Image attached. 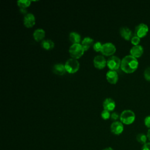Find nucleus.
<instances>
[{
    "instance_id": "9d476101",
    "label": "nucleus",
    "mask_w": 150,
    "mask_h": 150,
    "mask_svg": "<svg viewBox=\"0 0 150 150\" xmlns=\"http://www.w3.org/2000/svg\"><path fill=\"white\" fill-rule=\"evenodd\" d=\"M35 16L32 13H27L23 17V24L26 28H32L35 24Z\"/></svg>"
},
{
    "instance_id": "bb28decb",
    "label": "nucleus",
    "mask_w": 150,
    "mask_h": 150,
    "mask_svg": "<svg viewBox=\"0 0 150 150\" xmlns=\"http://www.w3.org/2000/svg\"><path fill=\"white\" fill-rule=\"evenodd\" d=\"M119 115L117 112H113L111 114L110 118L113 120H117L119 118Z\"/></svg>"
},
{
    "instance_id": "20e7f679",
    "label": "nucleus",
    "mask_w": 150,
    "mask_h": 150,
    "mask_svg": "<svg viewBox=\"0 0 150 150\" xmlns=\"http://www.w3.org/2000/svg\"><path fill=\"white\" fill-rule=\"evenodd\" d=\"M64 66L66 71L71 74L76 73L80 68V63L79 61L73 58L69 59L66 61Z\"/></svg>"
},
{
    "instance_id": "f8f14e48",
    "label": "nucleus",
    "mask_w": 150,
    "mask_h": 150,
    "mask_svg": "<svg viewBox=\"0 0 150 150\" xmlns=\"http://www.w3.org/2000/svg\"><path fill=\"white\" fill-rule=\"evenodd\" d=\"M143 53H144V48L140 45L133 46L130 49V54L135 57V58L141 57L143 54Z\"/></svg>"
},
{
    "instance_id": "4468645a",
    "label": "nucleus",
    "mask_w": 150,
    "mask_h": 150,
    "mask_svg": "<svg viewBox=\"0 0 150 150\" xmlns=\"http://www.w3.org/2000/svg\"><path fill=\"white\" fill-rule=\"evenodd\" d=\"M120 33L121 36L125 40H130L132 36V30L127 26H122L120 29Z\"/></svg>"
},
{
    "instance_id": "a211bd4d",
    "label": "nucleus",
    "mask_w": 150,
    "mask_h": 150,
    "mask_svg": "<svg viewBox=\"0 0 150 150\" xmlns=\"http://www.w3.org/2000/svg\"><path fill=\"white\" fill-rule=\"evenodd\" d=\"M69 40L72 42L73 44L74 43H79L81 40V36L79 33L76 32H71L69 33Z\"/></svg>"
},
{
    "instance_id": "9b49d317",
    "label": "nucleus",
    "mask_w": 150,
    "mask_h": 150,
    "mask_svg": "<svg viewBox=\"0 0 150 150\" xmlns=\"http://www.w3.org/2000/svg\"><path fill=\"white\" fill-rule=\"evenodd\" d=\"M106 79L108 83L112 84H116L118 80V75L115 70H110L106 73Z\"/></svg>"
},
{
    "instance_id": "6ab92c4d",
    "label": "nucleus",
    "mask_w": 150,
    "mask_h": 150,
    "mask_svg": "<svg viewBox=\"0 0 150 150\" xmlns=\"http://www.w3.org/2000/svg\"><path fill=\"white\" fill-rule=\"evenodd\" d=\"M41 46L46 50H50L54 47V43L50 39H46L42 41Z\"/></svg>"
},
{
    "instance_id": "423d86ee",
    "label": "nucleus",
    "mask_w": 150,
    "mask_h": 150,
    "mask_svg": "<svg viewBox=\"0 0 150 150\" xmlns=\"http://www.w3.org/2000/svg\"><path fill=\"white\" fill-rule=\"evenodd\" d=\"M116 51L115 46L111 43L107 42L102 45V47L101 49V53L105 56H112Z\"/></svg>"
},
{
    "instance_id": "1a4fd4ad",
    "label": "nucleus",
    "mask_w": 150,
    "mask_h": 150,
    "mask_svg": "<svg viewBox=\"0 0 150 150\" xmlns=\"http://www.w3.org/2000/svg\"><path fill=\"white\" fill-rule=\"evenodd\" d=\"M110 129L111 132L114 134L120 135L122 132L124 130L123 124L121 121H115L111 124Z\"/></svg>"
},
{
    "instance_id": "a878e982",
    "label": "nucleus",
    "mask_w": 150,
    "mask_h": 150,
    "mask_svg": "<svg viewBox=\"0 0 150 150\" xmlns=\"http://www.w3.org/2000/svg\"><path fill=\"white\" fill-rule=\"evenodd\" d=\"M144 124L145 126L150 129V115L146 116L144 119Z\"/></svg>"
},
{
    "instance_id": "412c9836",
    "label": "nucleus",
    "mask_w": 150,
    "mask_h": 150,
    "mask_svg": "<svg viewBox=\"0 0 150 150\" xmlns=\"http://www.w3.org/2000/svg\"><path fill=\"white\" fill-rule=\"evenodd\" d=\"M31 1L29 0H18L17 1L18 5L21 8H26L30 6Z\"/></svg>"
},
{
    "instance_id": "f3484780",
    "label": "nucleus",
    "mask_w": 150,
    "mask_h": 150,
    "mask_svg": "<svg viewBox=\"0 0 150 150\" xmlns=\"http://www.w3.org/2000/svg\"><path fill=\"white\" fill-rule=\"evenodd\" d=\"M93 43L94 40L92 38L90 37H86L83 39L81 42V45L86 51L87 50L93 45Z\"/></svg>"
},
{
    "instance_id": "4be33fe9",
    "label": "nucleus",
    "mask_w": 150,
    "mask_h": 150,
    "mask_svg": "<svg viewBox=\"0 0 150 150\" xmlns=\"http://www.w3.org/2000/svg\"><path fill=\"white\" fill-rule=\"evenodd\" d=\"M110 115L111 114L110 113V111L106 110H104L101 111V117L103 120H108L110 118Z\"/></svg>"
},
{
    "instance_id": "5701e85b",
    "label": "nucleus",
    "mask_w": 150,
    "mask_h": 150,
    "mask_svg": "<svg viewBox=\"0 0 150 150\" xmlns=\"http://www.w3.org/2000/svg\"><path fill=\"white\" fill-rule=\"evenodd\" d=\"M144 76L146 80L150 81V66L146 67L145 68L144 71Z\"/></svg>"
},
{
    "instance_id": "c756f323",
    "label": "nucleus",
    "mask_w": 150,
    "mask_h": 150,
    "mask_svg": "<svg viewBox=\"0 0 150 150\" xmlns=\"http://www.w3.org/2000/svg\"><path fill=\"white\" fill-rule=\"evenodd\" d=\"M146 136L148 138V139H149L150 141V129H149L147 131V134H146Z\"/></svg>"
},
{
    "instance_id": "b1692460",
    "label": "nucleus",
    "mask_w": 150,
    "mask_h": 150,
    "mask_svg": "<svg viewBox=\"0 0 150 150\" xmlns=\"http://www.w3.org/2000/svg\"><path fill=\"white\" fill-rule=\"evenodd\" d=\"M140 39L139 37L134 35L132 37V38L131 39V43L132 45H134V46L135 45H139V43L140 42Z\"/></svg>"
},
{
    "instance_id": "393cba45",
    "label": "nucleus",
    "mask_w": 150,
    "mask_h": 150,
    "mask_svg": "<svg viewBox=\"0 0 150 150\" xmlns=\"http://www.w3.org/2000/svg\"><path fill=\"white\" fill-rule=\"evenodd\" d=\"M103 44L100 42H97L93 45V49L96 52H100Z\"/></svg>"
},
{
    "instance_id": "2eb2a0df",
    "label": "nucleus",
    "mask_w": 150,
    "mask_h": 150,
    "mask_svg": "<svg viewBox=\"0 0 150 150\" xmlns=\"http://www.w3.org/2000/svg\"><path fill=\"white\" fill-rule=\"evenodd\" d=\"M53 72L59 76H63L66 71L65 66L62 63H56L53 65L52 68Z\"/></svg>"
},
{
    "instance_id": "ddd939ff",
    "label": "nucleus",
    "mask_w": 150,
    "mask_h": 150,
    "mask_svg": "<svg viewBox=\"0 0 150 150\" xmlns=\"http://www.w3.org/2000/svg\"><path fill=\"white\" fill-rule=\"evenodd\" d=\"M103 106L104 110H106L108 111H112L115 107V103L112 98H106L103 103Z\"/></svg>"
},
{
    "instance_id": "7c9ffc66",
    "label": "nucleus",
    "mask_w": 150,
    "mask_h": 150,
    "mask_svg": "<svg viewBox=\"0 0 150 150\" xmlns=\"http://www.w3.org/2000/svg\"><path fill=\"white\" fill-rule=\"evenodd\" d=\"M103 150H114V149L111 147H107V148H105V149H104Z\"/></svg>"
},
{
    "instance_id": "f03ea898",
    "label": "nucleus",
    "mask_w": 150,
    "mask_h": 150,
    "mask_svg": "<svg viewBox=\"0 0 150 150\" xmlns=\"http://www.w3.org/2000/svg\"><path fill=\"white\" fill-rule=\"evenodd\" d=\"M84 49L81 44L74 43L72 44L69 49V52L71 58L77 59L80 58L84 53Z\"/></svg>"
},
{
    "instance_id": "dca6fc26",
    "label": "nucleus",
    "mask_w": 150,
    "mask_h": 150,
    "mask_svg": "<svg viewBox=\"0 0 150 150\" xmlns=\"http://www.w3.org/2000/svg\"><path fill=\"white\" fill-rule=\"evenodd\" d=\"M33 36L34 39L37 41H40L42 40L45 36V31L41 28L37 29L35 30L33 33Z\"/></svg>"
},
{
    "instance_id": "0eeeda50",
    "label": "nucleus",
    "mask_w": 150,
    "mask_h": 150,
    "mask_svg": "<svg viewBox=\"0 0 150 150\" xmlns=\"http://www.w3.org/2000/svg\"><path fill=\"white\" fill-rule=\"evenodd\" d=\"M148 30L149 28L146 24L144 23H140L135 28L134 35L141 38L146 35Z\"/></svg>"
},
{
    "instance_id": "6e6552de",
    "label": "nucleus",
    "mask_w": 150,
    "mask_h": 150,
    "mask_svg": "<svg viewBox=\"0 0 150 150\" xmlns=\"http://www.w3.org/2000/svg\"><path fill=\"white\" fill-rule=\"evenodd\" d=\"M94 66L98 69H102L107 65V60L102 55H97L93 59Z\"/></svg>"
},
{
    "instance_id": "f257e3e1",
    "label": "nucleus",
    "mask_w": 150,
    "mask_h": 150,
    "mask_svg": "<svg viewBox=\"0 0 150 150\" xmlns=\"http://www.w3.org/2000/svg\"><path fill=\"white\" fill-rule=\"evenodd\" d=\"M138 66L137 59L131 54L124 56L121 60V69L127 73H131L135 71Z\"/></svg>"
},
{
    "instance_id": "7ed1b4c3",
    "label": "nucleus",
    "mask_w": 150,
    "mask_h": 150,
    "mask_svg": "<svg viewBox=\"0 0 150 150\" xmlns=\"http://www.w3.org/2000/svg\"><path fill=\"white\" fill-rule=\"evenodd\" d=\"M120 119L122 124L129 125L135 121V114L134 111L131 110H125L121 113Z\"/></svg>"
},
{
    "instance_id": "c85d7f7f",
    "label": "nucleus",
    "mask_w": 150,
    "mask_h": 150,
    "mask_svg": "<svg viewBox=\"0 0 150 150\" xmlns=\"http://www.w3.org/2000/svg\"><path fill=\"white\" fill-rule=\"evenodd\" d=\"M20 11L22 12V13H23V14H26L27 13V11H26V9H25V8H20Z\"/></svg>"
},
{
    "instance_id": "39448f33",
    "label": "nucleus",
    "mask_w": 150,
    "mask_h": 150,
    "mask_svg": "<svg viewBox=\"0 0 150 150\" xmlns=\"http://www.w3.org/2000/svg\"><path fill=\"white\" fill-rule=\"evenodd\" d=\"M121 60L116 56H110L107 60V66L111 70H116L121 67Z\"/></svg>"
},
{
    "instance_id": "cd10ccee",
    "label": "nucleus",
    "mask_w": 150,
    "mask_h": 150,
    "mask_svg": "<svg viewBox=\"0 0 150 150\" xmlns=\"http://www.w3.org/2000/svg\"><path fill=\"white\" fill-rule=\"evenodd\" d=\"M142 150H150V142H148L143 145Z\"/></svg>"
},
{
    "instance_id": "aec40b11",
    "label": "nucleus",
    "mask_w": 150,
    "mask_h": 150,
    "mask_svg": "<svg viewBox=\"0 0 150 150\" xmlns=\"http://www.w3.org/2000/svg\"><path fill=\"white\" fill-rule=\"evenodd\" d=\"M136 139L137 140V141L138 142H139L140 144L144 145L145 144H146L147 142V136L146 135L143 134V133H139L138 134H137V137H136Z\"/></svg>"
}]
</instances>
